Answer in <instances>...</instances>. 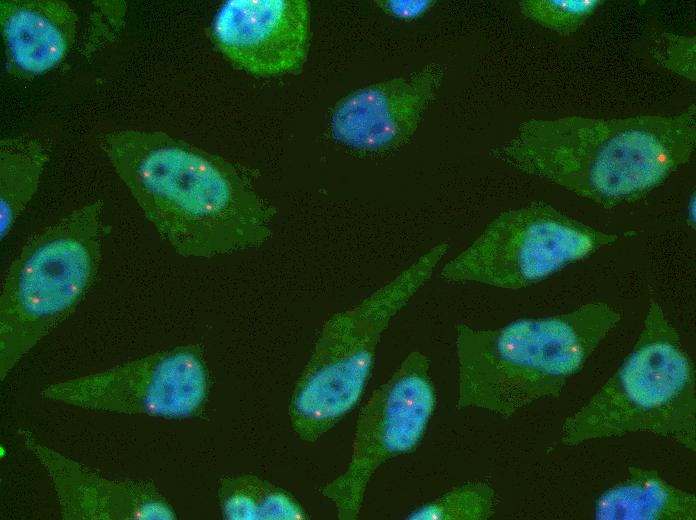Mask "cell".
<instances>
[{"instance_id": "cell-1", "label": "cell", "mask_w": 696, "mask_h": 520, "mask_svg": "<svg viewBox=\"0 0 696 520\" xmlns=\"http://www.w3.org/2000/svg\"><path fill=\"white\" fill-rule=\"evenodd\" d=\"M99 144L146 219L184 257L260 247L270 212L236 167L162 131L119 129Z\"/></svg>"}, {"instance_id": "cell-2", "label": "cell", "mask_w": 696, "mask_h": 520, "mask_svg": "<svg viewBox=\"0 0 696 520\" xmlns=\"http://www.w3.org/2000/svg\"><path fill=\"white\" fill-rule=\"evenodd\" d=\"M696 109L625 118L530 119L495 148L508 166L605 208L638 201L688 163Z\"/></svg>"}, {"instance_id": "cell-3", "label": "cell", "mask_w": 696, "mask_h": 520, "mask_svg": "<svg viewBox=\"0 0 696 520\" xmlns=\"http://www.w3.org/2000/svg\"><path fill=\"white\" fill-rule=\"evenodd\" d=\"M621 319L619 310L597 301L495 329L457 325V408L510 417L558 398Z\"/></svg>"}, {"instance_id": "cell-4", "label": "cell", "mask_w": 696, "mask_h": 520, "mask_svg": "<svg viewBox=\"0 0 696 520\" xmlns=\"http://www.w3.org/2000/svg\"><path fill=\"white\" fill-rule=\"evenodd\" d=\"M647 432L696 451L695 369L678 331L650 300L640 333L621 365L588 402L565 418L560 441Z\"/></svg>"}, {"instance_id": "cell-5", "label": "cell", "mask_w": 696, "mask_h": 520, "mask_svg": "<svg viewBox=\"0 0 696 520\" xmlns=\"http://www.w3.org/2000/svg\"><path fill=\"white\" fill-rule=\"evenodd\" d=\"M106 228L103 202L95 201L26 240L1 285V381L91 290Z\"/></svg>"}, {"instance_id": "cell-6", "label": "cell", "mask_w": 696, "mask_h": 520, "mask_svg": "<svg viewBox=\"0 0 696 520\" xmlns=\"http://www.w3.org/2000/svg\"><path fill=\"white\" fill-rule=\"evenodd\" d=\"M448 248L447 242L434 245L361 302L324 323L289 403L291 427L300 439L317 441L357 405L383 333L431 278Z\"/></svg>"}, {"instance_id": "cell-7", "label": "cell", "mask_w": 696, "mask_h": 520, "mask_svg": "<svg viewBox=\"0 0 696 520\" xmlns=\"http://www.w3.org/2000/svg\"><path fill=\"white\" fill-rule=\"evenodd\" d=\"M553 206L533 202L502 212L465 249L444 264L441 277L517 290L541 282L564 267L616 243Z\"/></svg>"}, {"instance_id": "cell-8", "label": "cell", "mask_w": 696, "mask_h": 520, "mask_svg": "<svg viewBox=\"0 0 696 520\" xmlns=\"http://www.w3.org/2000/svg\"><path fill=\"white\" fill-rule=\"evenodd\" d=\"M436 403L430 361L422 352L412 351L361 408L349 463L321 489L339 519H356L368 484L380 466L420 444Z\"/></svg>"}, {"instance_id": "cell-9", "label": "cell", "mask_w": 696, "mask_h": 520, "mask_svg": "<svg viewBox=\"0 0 696 520\" xmlns=\"http://www.w3.org/2000/svg\"><path fill=\"white\" fill-rule=\"evenodd\" d=\"M207 387L201 350L185 345L50 384L42 389L41 395L92 411L178 419L200 409Z\"/></svg>"}, {"instance_id": "cell-10", "label": "cell", "mask_w": 696, "mask_h": 520, "mask_svg": "<svg viewBox=\"0 0 696 520\" xmlns=\"http://www.w3.org/2000/svg\"><path fill=\"white\" fill-rule=\"evenodd\" d=\"M212 36L233 64L251 74L274 76L298 69L309 42L305 0H229L218 10Z\"/></svg>"}, {"instance_id": "cell-11", "label": "cell", "mask_w": 696, "mask_h": 520, "mask_svg": "<svg viewBox=\"0 0 696 520\" xmlns=\"http://www.w3.org/2000/svg\"><path fill=\"white\" fill-rule=\"evenodd\" d=\"M444 77L430 63L407 75L357 89L340 99L330 129L340 143L356 150L384 152L406 144L415 134Z\"/></svg>"}, {"instance_id": "cell-12", "label": "cell", "mask_w": 696, "mask_h": 520, "mask_svg": "<svg viewBox=\"0 0 696 520\" xmlns=\"http://www.w3.org/2000/svg\"><path fill=\"white\" fill-rule=\"evenodd\" d=\"M24 445L46 470L64 520H171L176 513L148 481L112 480L21 430Z\"/></svg>"}, {"instance_id": "cell-13", "label": "cell", "mask_w": 696, "mask_h": 520, "mask_svg": "<svg viewBox=\"0 0 696 520\" xmlns=\"http://www.w3.org/2000/svg\"><path fill=\"white\" fill-rule=\"evenodd\" d=\"M0 23L7 58L20 74L56 67L76 39L77 15L60 0L1 1Z\"/></svg>"}, {"instance_id": "cell-14", "label": "cell", "mask_w": 696, "mask_h": 520, "mask_svg": "<svg viewBox=\"0 0 696 520\" xmlns=\"http://www.w3.org/2000/svg\"><path fill=\"white\" fill-rule=\"evenodd\" d=\"M598 520H695V494L668 483L656 470L629 466L627 476L603 491Z\"/></svg>"}, {"instance_id": "cell-15", "label": "cell", "mask_w": 696, "mask_h": 520, "mask_svg": "<svg viewBox=\"0 0 696 520\" xmlns=\"http://www.w3.org/2000/svg\"><path fill=\"white\" fill-rule=\"evenodd\" d=\"M50 150L48 140L30 134L0 141L1 240L37 191Z\"/></svg>"}, {"instance_id": "cell-16", "label": "cell", "mask_w": 696, "mask_h": 520, "mask_svg": "<svg viewBox=\"0 0 696 520\" xmlns=\"http://www.w3.org/2000/svg\"><path fill=\"white\" fill-rule=\"evenodd\" d=\"M221 514L231 520H301L303 507L288 492L255 475L221 479L218 487Z\"/></svg>"}, {"instance_id": "cell-17", "label": "cell", "mask_w": 696, "mask_h": 520, "mask_svg": "<svg viewBox=\"0 0 696 520\" xmlns=\"http://www.w3.org/2000/svg\"><path fill=\"white\" fill-rule=\"evenodd\" d=\"M496 493L487 483L469 482L408 513L411 520H487L495 512Z\"/></svg>"}, {"instance_id": "cell-18", "label": "cell", "mask_w": 696, "mask_h": 520, "mask_svg": "<svg viewBox=\"0 0 696 520\" xmlns=\"http://www.w3.org/2000/svg\"><path fill=\"white\" fill-rule=\"evenodd\" d=\"M602 3V0H525L519 2V9L531 21L566 36L579 30Z\"/></svg>"}, {"instance_id": "cell-19", "label": "cell", "mask_w": 696, "mask_h": 520, "mask_svg": "<svg viewBox=\"0 0 696 520\" xmlns=\"http://www.w3.org/2000/svg\"><path fill=\"white\" fill-rule=\"evenodd\" d=\"M649 51L663 67L695 81V37L656 33L650 36Z\"/></svg>"}, {"instance_id": "cell-20", "label": "cell", "mask_w": 696, "mask_h": 520, "mask_svg": "<svg viewBox=\"0 0 696 520\" xmlns=\"http://www.w3.org/2000/svg\"><path fill=\"white\" fill-rule=\"evenodd\" d=\"M378 6L387 14L403 20L422 16L432 6L431 0H385L378 1Z\"/></svg>"}]
</instances>
